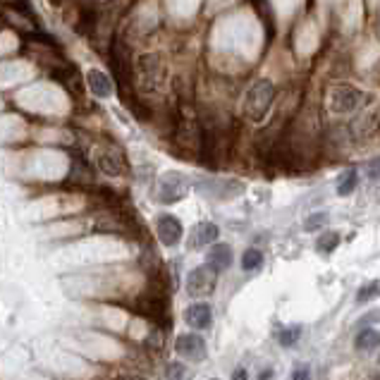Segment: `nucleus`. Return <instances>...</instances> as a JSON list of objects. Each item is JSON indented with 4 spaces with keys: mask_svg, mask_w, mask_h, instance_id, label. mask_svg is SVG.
<instances>
[{
    "mask_svg": "<svg viewBox=\"0 0 380 380\" xmlns=\"http://www.w3.org/2000/svg\"><path fill=\"white\" fill-rule=\"evenodd\" d=\"M380 345V333L378 330H361V333L357 335V349H361V352H371V349H376Z\"/></svg>",
    "mask_w": 380,
    "mask_h": 380,
    "instance_id": "14",
    "label": "nucleus"
},
{
    "mask_svg": "<svg viewBox=\"0 0 380 380\" xmlns=\"http://www.w3.org/2000/svg\"><path fill=\"white\" fill-rule=\"evenodd\" d=\"M299 337H301V325H289V328H285L280 335H277V340H280L282 347H292V345H297Z\"/></svg>",
    "mask_w": 380,
    "mask_h": 380,
    "instance_id": "17",
    "label": "nucleus"
},
{
    "mask_svg": "<svg viewBox=\"0 0 380 380\" xmlns=\"http://www.w3.org/2000/svg\"><path fill=\"white\" fill-rule=\"evenodd\" d=\"M376 297H380V280H373L371 285L361 287L359 294H357V301H359V304H364V301H371Z\"/></svg>",
    "mask_w": 380,
    "mask_h": 380,
    "instance_id": "18",
    "label": "nucleus"
},
{
    "mask_svg": "<svg viewBox=\"0 0 380 380\" xmlns=\"http://www.w3.org/2000/svg\"><path fill=\"white\" fill-rule=\"evenodd\" d=\"M378 364H380V357H378Z\"/></svg>",
    "mask_w": 380,
    "mask_h": 380,
    "instance_id": "28",
    "label": "nucleus"
},
{
    "mask_svg": "<svg viewBox=\"0 0 380 380\" xmlns=\"http://www.w3.org/2000/svg\"><path fill=\"white\" fill-rule=\"evenodd\" d=\"M325 222H328V213H313L306 218L304 222V230L306 232H313V230H318V227H323Z\"/></svg>",
    "mask_w": 380,
    "mask_h": 380,
    "instance_id": "19",
    "label": "nucleus"
},
{
    "mask_svg": "<svg viewBox=\"0 0 380 380\" xmlns=\"http://www.w3.org/2000/svg\"><path fill=\"white\" fill-rule=\"evenodd\" d=\"M215 282H218V270H215L210 263L198 265V268L191 270L189 277H186V292L196 299L208 297V294H213Z\"/></svg>",
    "mask_w": 380,
    "mask_h": 380,
    "instance_id": "4",
    "label": "nucleus"
},
{
    "mask_svg": "<svg viewBox=\"0 0 380 380\" xmlns=\"http://www.w3.org/2000/svg\"><path fill=\"white\" fill-rule=\"evenodd\" d=\"M118 380H146V378H141V376H122V378H118Z\"/></svg>",
    "mask_w": 380,
    "mask_h": 380,
    "instance_id": "25",
    "label": "nucleus"
},
{
    "mask_svg": "<svg viewBox=\"0 0 380 380\" xmlns=\"http://www.w3.org/2000/svg\"><path fill=\"white\" fill-rule=\"evenodd\" d=\"M210 380H218V378H210Z\"/></svg>",
    "mask_w": 380,
    "mask_h": 380,
    "instance_id": "27",
    "label": "nucleus"
},
{
    "mask_svg": "<svg viewBox=\"0 0 380 380\" xmlns=\"http://www.w3.org/2000/svg\"><path fill=\"white\" fill-rule=\"evenodd\" d=\"M218 225L215 222H198V225L191 230V237H189V246L191 249H203V246H210L218 239Z\"/></svg>",
    "mask_w": 380,
    "mask_h": 380,
    "instance_id": "10",
    "label": "nucleus"
},
{
    "mask_svg": "<svg viewBox=\"0 0 380 380\" xmlns=\"http://www.w3.org/2000/svg\"><path fill=\"white\" fill-rule=\"evenodd\" d=\"M94 165L99 167L103 175H108V177H122V175L127 172L125 156L120 153L115 146H103V148L96 151Z\"/></svg>",
    "mask_w": 380,
    "mask_h": 380,
    "instance_id": "5",
    "label": "nucleus"
},
{
    "mask_svg": "<svg viewBox=\"0 0 380 380\" xmlns=\"http://www.w3.org/2000/svg\"><path fill=\"white\" fill-rule=\"evenodd\" d=\"M165 376H167V380H179V378L184 376V364H177V361H172V364H167Z\"/></svg>",
    "mask_w": 380,
    "mask_h": 380,
    "instance_id": "20",
    "label": "nucleus"
},
{
    "mask_svg": "<svg viewBox=\"0 0 380 380\" xmlns=\"http://www.w3.org/2000/svg\"><path fill=\"white\" fill-rule=\"evenodd\" d=\"M184 321H186V325H191L194 330H203V328H208L210 321H213V311H210L208 304L198 301V304H191L189 309H186Z\"/></svg>",
    "mask_w": 380,
    "mask_h": 380,
    "instance_id": "11",
    "label": "nucleus"
},
{
    "mask_svg": "<svg viewBox=\"0 0 380 380\" xmlns=\"http://www.w3.org/2000/svg\"><path fill=\"white\" fill-rule=\"evenodd\" d=\"M163 80H165V70H163L160 53H144V56L137 58L134 68H132V82H134V91L158 94Z\"/></svg>",
    "mask_w": 380,
    "mask_h": 380,
    "instance_id": "1",
    "label": "nucleus"
},
{
    "mask_svg": "<svg viewBox=\"0 0 380 380\" xmlns=\"http://www.w3.org/2000/svg\"><path fill=\"white\" fill-rule=\"evenodd\" d=\"M357 184H359L357 170H354V167H347V170L340 175V179H337V194H340V196H349L354 189H357Z\"/></svg>",
    "mask_w": 380,
    "mask_h": 380,
    "instance_id": "13",
    "label": "nucleus"
},
{
    "mask_svg": "<svg viewBox=\"0 0 380 380\" xmlns=\"http://www.w3.org/2000/svg\"><path fill=\"white\" fill-rule=\"evenodd\" d=\"M175 352L179 354V357L184 359H203L206 357V342L201 340L198 335H182L177 337V342H175Z\"/></svg>",
    "mask_w": 380,
    "mask_h": 380,
    "instance_id": "9",
    "label": "nucleus"
},
{
    "mask_svg": "<svg viewBox=\"0 0 380 380\" xmlns=\"http://www.w3.org/2000/svg\"><path fill=\"white\" fill-rule=\"evenodd\" d=\"M156 234H158L160 244L165 246H175L182 239V222H179L175 215H158L156 220Z\"/></svg>",
    "mask_w": 380,
    "mask_h": 380,
    "instance_id": "7",
    "label": "nucleus"
},
{
    "mask_svg": "<svg viewBox=\"0 0 380 380\" xmlns=\"http://www.w3.org/2000/svg\"><path fill=\"white\" fill-rule=\"evenodd\" d=\"M292 380H309V366H306V364L297 366L294 373H292Z\"/></svg>",
    "mask_w": 380,
    "mask_h": 380,
    "instance_id": "22",
    "label": "nucleus"
},
{
    "mask_svg": "<svg viewBox=\"0 0 380 380\" xmlns=\"http://www.w3.org/2000/svg\"><path fill=\"white\" fill-rule=\"evenodd\" d=\"M232 380H246V371L244 369H237L232 373Z\"/></svg>",
    "mask_w": 380,
    "mask_h": 380,
    "instance_id": "23",
    "label": "nucleus"
},
{
    "mask_svg": "<svg viewBox=\"0 0 380 380\" xmlns=\"http://www.w3.org/2000/svg\"><path fill=\"white\" fill-rule=\"evenodd\" d=\"M273 99H275V87L270 80H258L253 87L249 89L246 94V101H244V113L251 122H261V120L268 115L270 106H273Z\"/></svg>",
    "mask_w": 380,
    "mask_h": 380,
    "instance_id": "2",
    "label": "nucleus"
},
{
    "mask_svg": "<svg viewBox=\"0 0 380 380\" xmlns=\"http://www.w3.org/2000/svg\"><path fill=\"white\" fill-rule=\"evenodd\" d=\"M361 101H364V94L354 87H337L330 94V108H333V113H352L361 106Z\"/></svg>",
    "mask_w": 380,
    "mask_h": 380,
    "instance_id": "6",
    "label": "nucleus"
},
{
    "mask_svg": "<svg viewBox=\"0 0 380 380\" xmlns=\"http://www.w3.org/2000/svg\"><path fill=\"white\" fill-rule=\"evenodd\" d=\"M208 263L213 265L215 270H225L232 265V249L230 244H213L208 251Z\"/></svg>",
    "mask_w": 380,
    "mask_h": 380,
    "instance_id": "12",
    "label": "nucleus"
},
{
    "mask_svg": "<svg viewBox=\"0 0 380 380\" xmlns=\"http://www.w3.org/2000/svg\"><path fill=\"white\" fill-rule=\"evenodd\" d=\"M263 265V253L258 249H246L242 253V268L244 270H256Z\"/></svg>",
    "mask_w": 380,
    "mask_h": 380,
    "instance_id": "16",
    "label": "nucleus"
},
{
    "mask_svg": "<svg viewBox=\"0 0 380 380\" xmlns=\"http://www.w3.org/2000/svg\"><path fill=\"white\" fill-rule=\"evenodd\" d=\"M270 378H273V371H263V373H261V378H258V380H270Z\"/></svg>",
    "mask_w": 380,
    "mask_h": 380,
    "instance_id": "24",
    "label": "nucleus"
},
{
    "mask_svg": "<svg viewBox=\"0 0 380 380\" xmlns=\"http://www.w3.org/2000/svg\"><path fill=\"white\" fill-rule=\"evenodd\" d=\"M337 244H340V234H337V232H325V234L318 237L316 249L321 253H330V251L337 249Z\"/></svg>",
    "mask_w": 380,
    "mask_h": 380,
    "instance_id": "15",
    "label": "nucleus"
},
{
    "mask_svg": "<svg viewBox=\"0 0 380 380\" xmlns=\"http://www.w3.org/2000/svg\"><path fill=\"white\" fill-rule=\"evenodd\" d=\"M189 191V179L184 177L182 172L167 170L165 175L158 177V184H156V198L160 203H177L179 198L186 196Z\"/></svg>",
    "mask_w": 380,
    "mask_h": 380,
    "instance_id": "3",
    "label": "nucleus"
},
{
    "mask_svg": "<svg viewBox=\"0 0 380 380\" xmlns=\"http://www.w3.org/2000/svg\"><path fill=\"white\" fill-rule=\"evenodd\" d=\"M87 87L96 99H108V96H113V91H115L113 77H108L106 72L99 68H91L87 72Z\"/></svg>",
    "mask_w": 380,
    "mask_h": 380,
    "instance_id": "8",
    "label": "nucleus"
},
{
    "mask_svg": "<svg viewBox=\"0 0 380 380\" xmlns=\"http://www.w3.org/2000/svg\"><path fill=\"white\" fill-rule=\"evenodd\" d=\"M373 380H380V373H373Z\"/></svg>",
    "mask_w": 380,
    "mask_h": 380,
    "instance_id": "26",
    "label": "nucleus"
},
{
    "mask_svg": "<svg viewBox=\"0 0 380 380\" xmlns=\"http://www.w3.org/2000/svg\"><path fill=\"white\" fill-rule=\"evenodd\" d=\"M366 172H369L371 179H378L380 177V158H373L369 163V167H366Z\"/></svg>",
    "mask_w": 380,
    "mask_h": 380,
    "instance_id": "21",
    "label": "nucleus"
}]
</instances>
